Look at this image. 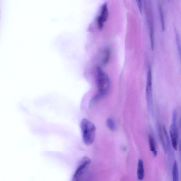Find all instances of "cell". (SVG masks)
Wrapping results in <instances>:
<instances>
[{
    "instance_id": "11",
    "label": "cell",
    "mask_w": 181,
    "mask_h": 181,
    "mask_svg": "<svg viewBox=\"0 0 181 181\" xmlns=\"http://www.w3.org/2000/svg\"><path fill=\"white\" fill-rule=\"evenodd\" d=\"M106 125L109 129L111 131H116V123L111 118H109L106 121Z\"/></svg>"
},
{
    "instance_id": "9",
    "label": "cell",
    "mask_w": 181,
    "mask_h": 181,
    "mask_svg": "<svg viewBox=\"0 0 181 181\" xmlns=\"http://www.w3.org/2000/svg\"><path fill=\"white\" fill-rule=\"evenodd\" d=\"M148 140L151 151L152 152L153 155L156 157L157 155L158 152L155 140L153 137L150 134L148 136Z\"/></svg>"
},
{
    "instance_id": "5",
    "label": "cell",
    "mask_w": 181,
    "mask_h": 181,
    "mask_svg": "<svg viewBox=\"0 0 181 181\" xmlns=\"http://www.w3.org/2000/svg\"><path fill=\"white\" fill-rule=\"evenodd\" d=\"M149 5V4H148V6L146 7L147 13L148 22L149 25L151 45V48L152 50H153L154 46V27H153L154 25H153V16L152 10L150 9Z\"/></svg>"
},
{
    "instance_id": "14",
    "label": "cell",
    "mask_w": 181,
    "mask_h": 181,
    "mask_svg": "<svg viewBox=\"0 0 181 181\" xmlns=\"http://www.w3.org/2000/svg\"><path fill=\"white\" fill-rule=\"evenodd\" d=\"M159 11L161 19V23H162V26L163 31L164 30V29H165V26H164V16L163 9L160 5H159Z\"/></svg>"
},
{
    "instance_id": "10",
    "label": "cell",
    "mask_w": 181,
    "mask_h": 181,
    "mask_svg": "<svg viewBox=\"0 0 181 181\" xmlns=\"http://www.w3.org/2000/svg\"><path fill=\"white\" fill-rule=\"evenodd\" d=\"M173 181H179V171L178 163L177 161H175L174 163L172 169Z\"/></svg>"
},
{
    "instance_id": "3",
    "label": "cell",
    "mask_w": 181,
    "mask_h": 181,
    "mask_svg": "<svg viewBox=\"0 0 181 181\" xmlns=\"http://www.w3.org/2000/svg\"><path fill=\"white\" fill-rule=\"evenodd\" d=\"M177 112L175 110L173 114L172 122L169 128V134L173 147L175 150H177L179 132L177 125Z\"/></svg>"
},
{
    "instance_id": "15",
    "label": "cell",
    "mask_w": 181,
    "mask_h": 181,
    "mask_svg": "<svg viewBox=\"0 0 181 181\" xmlns=\"http://www.w3.org/2000/svg\"><path fill=\"white\" fill-rule=\"evenodd\" d=\"M137 4L138 5V7L139 8V9L140 12H142V3L141 1H137Z\"/></svg>"
},
{
    "instance_id": "4",
    "label": "cell",
    "mask_w": 181,
    "mask_h": 181,
    "mask_svg": "<svg viewBox=\"0 0 181 181\" xmlns=\"http://www.w3.org/2000/svg\"><path fill=\"white\" fill-rule=\"evenodd\" d=\"M146 95L148 108L152 111L153 107V97L152 91V77L151 68L149 67L147 74Z\"/></svg>"
},
{
    "instance_id": "16",
    "label": "cell",
    "mask_w": 181,
    "mask_h": 181,
    "mask_svg": "<svg viewBox=\"0 0 181 181\" xmlns=\"http://www.w3.org/2000/svg\"><path fill=\"white\" fill-rule=\"evenodd\" d=\"M180 152H181V141L180 145Z\"/></svg>"
},
{
    "instance_id": "1",
    "label": "cell",
    "mask_w": 181,
    "mask_h": 181,
    "mask_svg": "<svg viewBox=\"0 0 181 181\" xmlns=\"http://www.w3.org/2000/svg\"><path fill=\"white\" fill-rule=\"evenodd\" d=\"M96 81L98 93L91 101L90 106L94 105L101 97L106 94L110 87L111 82L108 76L100 66L96 68Z\"/></svg>"
},
{
    "instance_id": "13",
    "label": "cell",
    "mask_w": 181,
    "mask_h": 181,
    "mask_svg": "<svg viewBox=\"0 0 181 181\" xmlns=\"http://www.w3.org/2000/svg\"><path fill=\"white\" fill-rule=\"evenodd\" d=\"M111 52L109 49H107L105 51V58L103 61L104 64H106L109 61L111 56Z\"/></svg>"
},
{
    "instance_id": "6",
    "label": "cell",
    "mask_w": 181,
    "mask_h": 181,
    "mask_svg": "<svg viewBox=\"0 0 181 181\" xmlns=\"http://www.w3.org/2000/svg\"><path fill=\"white\" fill-rule=\"evenodd\" d=\"M109 15L107 4L105 3L103 4L101 8L100 15L97 19V25L100 29H102L104 24L107 20Z\"/></svg>"
},
{
    "instance_id": "7",
    "label": "cell",
    "mask_w": 181,
    "mask_h": 181,
    "mask_svg": "<svg viewBox=\"0 0 181 181\" xmlns=\"http://www.w3.org/2000/svg\"><path fill=\"white\" fill-rule=\"evenodd\" d=\"M81 165L79 166L74 175V180L75 181H78L83 174L86 168L90 163V160L89 158H86L83 161Z\"/></svg>"
},
{
    "instance_id": "8",
    "label": "cell",
    "mask_w": 181,
    "mask_h": 181,
    "mask_svg": "<svg viewBox=\"0 0 181 181\" xmlns=\"http://www.w3.org/2000/svg\"><path fill=\"white\" fill-rule=\"evenodd\" d=\"M137 174L139 180H142L143 179L144 177V163L143 161L141 159L138 161Z\"/></svg>"
},
{
    "instance_id": "12",
    "label": "cell",
    "mask_w": 181,
    "mask_h": 181,
    "mask_svg": "<svg viewBox=\"0 0 181 181\" xmlns=\"http://www.w3.org/2000/svg\"><path fill=\"white\" fill-rule=\"evenodd\" d=\"M175 37H176V42L177 44V46L178 49V51L180 55V59L181 62V43L180 38L179 37V34L176 30L175 31Z\"/></svg>"
},
{
    "instance_id": "2",
    "label": "cell",
    "mask_w": 181,
    "mask_h": 181,
    "mask_svg": "<svg viewBox=\"0 0 181 181\" xmlns=\"http://www.w3.org/2000/svg\"><path fill=\"white\" fill-rule=\"evenodd\" d=\"M80 127L84 143L87 145L92 144L95 138V125L88 120L84 119L81 121Z\"/></svg>"
}]
</instances>
